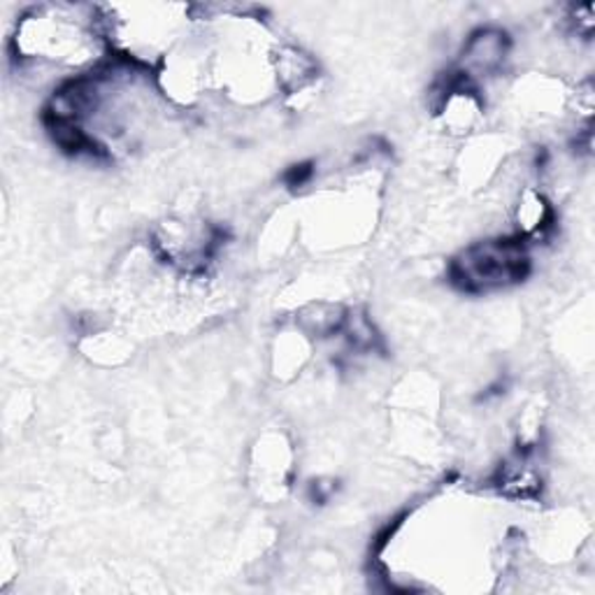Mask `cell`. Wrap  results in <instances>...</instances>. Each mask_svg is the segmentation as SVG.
I'll return each mask as SVG.
<instances>
[{
	"mask_svg": "<svg viewBox=\"0 0 595 595\" xmlns=\"http://www.w3.org/2000/svg\"><path fill=\"white\" fill-rule=\"evenodd\" d=\"M530 270L521 237H498L468 247L449 266L451 282L468 293H484L521 282Z\"/></svg>",
	"mask_w": 595,
	"mask_h": 595,
	"instance_id": "6da1fadb",
	"label": "cell"
},
{
	"mask_svg": "<svg viewBox=\"0 0 595 595\" xmlns=\"http://www.w3.org/2000/svg\"><path fill=\"white\" fill-rule=\"evenodd\" d=\"M509 54V37L498 29H482L472 33L463 49V66L459 72L470 82L478 75H491L498 70Z\"/></svg>",
	"mask_w": 595,
	"mask_h": 595,
	"instance_id": "7a4b0ae2",
	"label": "cell"
},
{
	"mask_svg": "<svg viewBox=\"0 0 595 595\" xmlns=\"http://www.w3.org/2000/svg\"><path fill=\"white\" fill-rule=\"evenodd\" d=\"M517 222H519V237L528 243H538L540 237H547L549 231L553 228V210L547 203V198L542 193H526L524 201L517 212Z\"/></svg>",
	"mask_w": 595,
	"mask_h": 595,
	"instance_id": "277c9868",
	"label": "cell"
},
{
	"mask_svg": "<svg viewBox=\"0 0 595 595\" xmlns=\"http://www.w3.org/2000/svg\"><path fill=\"white\" fill-rule=\"evenodd\" d=\"M312 177V168L310 166H293L291 172L287 175V180L291 187H303Z\"/></svg>",
	"mask_w": 595,
	"mask_h": 595,
	"instance_id": "5b68a950",
	"label": "cell"
},
{
	"mask_svg": "<svg viewBox=\"0 0 595 595\" xmlns=\"http://www.w3.org/2000/svg\"><path fill=\"white\" fill-rule=\"evenodd\" d=\"M274 75L287 93H298L316 79V64L298 47H284L274 56Z\"/></svg>",
	"mask_w": 595,
	"mask_h": 595,
	"instance_id": "3957f363",
	"label": "cell"
}]
</instances>
